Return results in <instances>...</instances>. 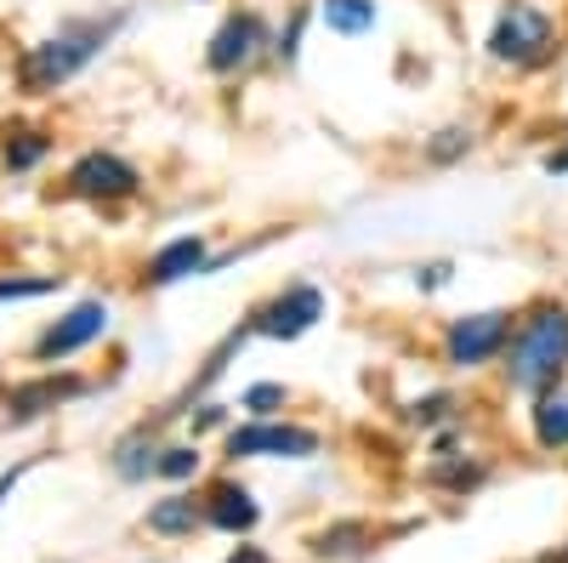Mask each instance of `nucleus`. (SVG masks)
<instances>
[{
    "label": "nucleus",
    "mask_w": 568,
    "mask_h": 563,
    "mask_svg": "<svg viewBox=\"0 0 568 563\" xmlns=\"http://www.w3.org/2000/svg\"><path fill=\"white\" fill-rule=\"evenodd\" d=\"M358 541H364V530H358V524H342V530H324L313 552H318V557H353Z\"/></svg>",
    "instance_id": "nucleus-20"
},
{
    "label": "nucleus",
    "mask_w": 568,
    "mask_h": 563,
    "mask_svg": "<svg viewBox=\"0 0 568 563\" xmlns=\"http://www.w3.org/2000/svg\"><path fill=\"white\" fill-rule=\"evenodd\" d=\"M63 291L58 273H40V279H0V302H29V296H52Z\"/></svg>",
    "instance_id": "nucleus-19"
},
{
    "label": "nucleus",
    "mask_w": 568,
    "mask_h": 563,
    "mask_svg": "<svg viewBox=\"0 0 568 563\" xmlns=\"http://www.w3.org/2000/svg\"><path fill=\"white\" fill-rule=\"evenodd\" d=\"M546 171H551V177H568V149H557V154H546Z\"/></svg>",
    "instance_id": "nucleus-26"
},
{
    "label": "nucleus",
    "mask_w": 568,
    "mask_h": 563,
    "mask_svg": "<svg viewBox=\"0 0 568 563\" xmlns=\"http://www.w3.org/2000/svg\"><path fill=\"white\" fill-rule=\"evenodd\" d=\"M278 404H284V388H278V382H256V388H245V410H251L256 421L273 415Z\"/></svg>",
    "instance_id": "nucleus-21"
},
{
    "label": "nucleus",
    "mask_w": 568,
    "mask_h": 563,
    "mask_svg": "<svg viewBox=\"0 0 568 563\" xmlns=\"http://www.w3.org/2000/svg\"><path fill=\"white\" fill-rule=\"evenodd\" d=\"M205 268H211L205 240H200V233H182V240H171V245L154 251V262H149V285L165 291V285H182V279H194V273H205Z\"/></svg>",
    "instance_id": "nucleus-10"
},
{
    "label": "nucleus",
    "mask_w": 568,
    "mask_h": 563,
    "mask_svg": "<svg viewBox=\"0 0 568 563\" xmlns=\"http://www.w3.org/2000/svg\"><path fill=\"white\" fill-rule=\"evenodd\" d=\"M103 331H109V302H80V308H69L58 324H45V336L34 342V353L52 364V359H69V353L91 348Z\"/></svg>",
    "instance_id": "nucleus-8"
},
{
    "label": "nucleus",
    "mask_w": 568,
    "mask_h": 563,
    "mask_svg": "<svg viewBox=\"0 0 568 563\" xmlns=\"http://www.w3.org/2000/svg\"><path fill=\"white\" fill-rule=\"evenodd\" d=\"M318 319H324V291L318 285H284L273 302H262L251 313V331L273 336V342H296V336L313 331Z\"/></svg>",
    "instance_id": "nucleus-6"
},
{
    "label": "nucleus",
    "mask_w": 568,
    "mask_h": 563,
    "mask_svg": "<svg viewBox=\"0 0 568 563\" xmlns=\"http://www.w3.org/2000/svg\"><path fill=\"white\" fill-rule=\"evenodd\" d=\"M318 18H324V29L329 34H342V40H358V34H369L375 29V0H318Z\"/></svg>",
    "instance_id": "nucleus-12"
},
{
    "label": "nucleus",
    "mask_w": 568,
    "mask_h": 563,
    "mask_svg": "<svg viewBox=\"0 0 568 563\" xmlns=\"http://www.w3.org/2000/svg\"><path fill=\"white\" fill-rule=\"evenodd\" d=\"M506 382L517 393H551L568 370V308L562 302H540L524 319L511 324V342H506Z\"/></svg>",
    "instance_id": "nucleus-1"
},
{
    "label": "nucleus",
    "mask_w": 568,
    "mask_h": 563,
    "mask_svg": "<svg viewBox=\"0 0 568 563\" xmlns=\"http://www.w3.org/2000/svg\"><path fill=\"white\" fill-rule=\"evenodd\" d=\"M120 23H125V18H91V23H69L63 34L40 40L34 52L23 58V86H29V91H58L63 80H74V74L120 34Z\"/></svg>",
    "instance_id": "nucleus-2"
},
{
    "label": "nucleus",
    "mask_w": 568,
    "mask_h": 563,
    "mask_svg": "<svg viewBox=\"0 0 568 563\" xmlns=\"http://www.w3.org/2000/svg\"><path fill=\"white\" fill-rule=\"evenodd\" d=\"M535 444L568 450V388H551V393L535 399Z\"/></svg>",
    "instance_id": "nucleus-13"
},
{
    "label": "nucleus",
    "mask_w": 568,
    "mask_h": 563,
    "mask_svg": "<svg viewBox=\"0 0 568 563\" xmlns=\"http://www.w3.org/2000/svg\"><path fill=\"white\" fill-rule=\"evenodd\" d=\"M415 285H420V291L449 285V262H426V268H415Z\"/></svg>",
    "instance_id": "nucleus-25"
},
{
    "label": "nucleus",
    "mask_w": 568,
    "mask_h": 563,
    "mask_svg": "<svg viewBox=\"0 0 568 563\" xmlns=\"http://www.w3.org/2000/svg\"><path fill=\"white\" fill-rule=\"evenodd\" d=\"M194 473H200V450H194V444H171V450H160V479L187 484Z\"/></svg>",
    "instance_id": "nucleus-17"
},
{
    "label": "nucleus",
    "mask_w": 568,
    "mask_h": 563,
    "mask_svg": "<svg viewBox=\"0 0 568 563\" xmlns=\"http://www.w3.org/2000/svg\"><path fill=\"white\" fill-rule=\"evenodd\" d=\"M511 342V313L506 308H484V313H460L444 331V364L449 370H484L489 359H500Z\"/></svg>",
    "instance_id": "nucleus-4"
},
{
    "label": "nucleus",
    "mask_w": 568,
    "mask_h": 563,
    "mask_svg": "<svg viewBox=\"0 0 568 563\" xmlns=\"http://www.w3.org/2000/svg\"><path fill=\"white\" fill-rule=\"evenodd\" d=\"M205 519L216 524V530H227V535H245V530H256V501H251V490L245 484H216L211 490V506H205Z\"/></svg>",
    "instance_id": "nucleus-11"
},
{
    "label": "nucleus",
    "mask_w": 568,
    "mask_h": 563,
    "mask_svg": "<svg viewBox=\"0 0 568 563\" xmlns=\"http://www.w3.org/2000/svg\"><path fill=\"white\" fill-rule=\"evenodd\" d=\"M227 563H267V552H256V546H240V552H233Z\"/></svg>",
    "instance_id": "nucleus-27"
},
{
    "label": "nucleus",
    "mask_w": 568,
    "mask_h": 563,
    "mask_svg": "<svg viewBox=\"0 0 568 563\" xmlns=\"http://www.w3.org/2000/svg\"><path fill=\"white\" fill-rule=\"evenodd\" d=\"M69 393H80V382H58V375H45V382H29V388H18L12 393V421H34L40 410H52L58 399H69Z\"/></svg>",
    "instance_id": "nucleus-14"
},
{
    "label": "nucleus",
    "mask_w": 568,
    "mask_h": 563,
    "mask_svg": "<svg viewBox=\"0 0 568 563\" xmlns=\"http://www.w3.org/2000/svg\"><path fill=\"white\" fill-rule=\"evenodd\" d=\"M449 410H455V399H449V393H433V399H420V404H415L409 415L420 421V428H433V421H444Z\"/></svg>",
    "instance_id": "nucleus-24"
},
{
    "label": "nucleus",
    "mask_w": 568,
    "mask_h": 563,
    "mask_svg": "<svg viewBox=\"0 0 568 563\" xmlns=\"http://www.w3.org/2000/svg\"><path fill=\"white\" fill-rule=\"evenodd\" d=\"M471 149V131H460V125H449V131H438V143L426 149L433 160H455V154H466Z\"/></svg>",
    "instance_id": "nucleus-23"
},
{
    "label": "nucleus",
    "mask_w": 568,
    "mask_h": 563,
    "mask_svg": "<svg viewBox=\"0 0 568 563\" xmlns=\"http://www.w3.org/2000/svg\"><path fill=\"white\" fill-rule=\"evenodd\" d=\"M200 524V506L187 501V495H171V501H160L154 512H149V530L154 535H187Z\"/></svg>",
    "instance_id": "nucleus-15"
},
{
    "label": "nucleus",
    "mask_w": 568,
    "mask_h": 563,
    "mask_svg": "<svg viewBox=\"0 0 568 563\" xmlns=\"http://www.w3.org/2000/svg\"><path fill=\"white\" fill-rule=\"evenodd\" d=\"M45 149H52V143H45L40 131H18V137H7V165L12 171H29V165L45 160Z\"/></svg>",
    "instance_id": "nucleus-18"
},
{
    "label": "nucleus",
    "mask_w": 568,
    "mask_h": 563,
    "mask_svg": "<svg viewBox=\"0 0 568 563\" xmlns=\"http://www.w3.org/2000/svg\"><path fill=\"white\" fill-rule=\"evenodd\" d=\"M227 455L233 461H307L318 455V433L313 428H291V421H251V428H233L227 433Z\"/></svg>",
    "instance_id": "nucleus-5"
},
{
    "label": "nucleus",
    "mask_w": 568,
    "mask_h": 563,
    "mask_svg": "<svg viewBox=\"0 0 568 563\" xmlns=\"http://www.w3.org/2000/svg\"><path fill=\"white\" fill-rule=\"evenodd\" d=\"M114 473H120V479H149V473H160V450H154L149 439H125V444L114 450Z\"/></svg>",
    "instance_id": "nucleus-16"
},
{
    "label": "nucleus",
    "mask_w": 568,
    "mask_h": 563,
    "mask_svg": "<svg viewBox=\"0 0 568 563\" xmlns=\"http://www.w3.org/2000/svg\"><path fill=\"white\" fill-rule=\"evenodd\" d=\"M302 29H307V12H296V18H291V29H278V40H273V58L296 63V52H302Z\"/></svg>",
    "instance_id": "nucleus-22"
},
{
    "label": "nucleus",
    "mask_w": 568,
    "mask_h": 563,
    "mask_svg": "<svg viewBox=\"0 0 568 563\" xmlns=\"http://www.w3.org/2000/svg\"><path fill=\"white\" fill-rule=\"evenodd\" d=\"M262 46H267V34H262V18H256V12H233V18H227V23L211 34V46H205V69H211V74L251 69Z\"/></svg>",
    "instance_id": "nucleus-9"
},
{
    "label": "nucleus",
    "mask_w": 568,
    "mask_h": 563,
    "mask_svg": "<svg viewBox=\"0 0 568 563\" xmlns=\"http://www.w3.org/2000/svg\"><path fill=\"white\" fill-rule=\"evenodd\" d=\"M551 52H557V23H551L546 7H535V0H511L489 29V58L500 69H535Z\"/></svg>",
    "instance_id": "nucleus-3"
},
{
    "label": "nucleus",
    "mask_w": 568,
    "mask_h": 563,
    "mask_svg": "<svg viewBox=\"0 0 568 563\" xmlns=\"http://www.w3.org/2000/svg\"><path fill=\"white\" fill-rule=\"evenodd\" d=\"M136 182H142L136 165H125L120 154H103V149H91L69 165V194H80V200H125V194H136Z\"/></svg>",
    "instance_id": "nucleus-7"
}]
</instances>
